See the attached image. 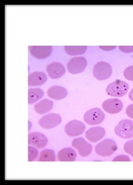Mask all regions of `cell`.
<instances>
[{
    "label": "cell",
    "mask_w": 133,
    "mask_h": 185,
    "mask_svg": "<svg viewBox=\"0 0 133 185\" xmlns=\"http://www.w3.org/2000/svg\"><path fill=\"white\" fill-rule=\"evenodd\" d=\"M128 97L130 99L133 101V88L129 91L128 94Z\"/></svg>",
    "instance_id": "cell-29"
},
{
    "label": "cell",
    "mask_w": 133,
    "mask_h": 185,
    "mask_svg": "<svg viewBox=\"0 0 133 185\" xmlns=\"http://www.w3.org/2000/svg\"><path fill=\"white\" fill-rule=\"evenodd\" d=\"M119 49L122 51L129 53L133 51V46H119Z\"/></svg>",
    "instance_id": "cell-26"
},
{
    "label": "cell",
    "mask_w": 133,
    "mask_h": 185,
    "mask_svg": "<svg viewBox=\"0 0 133 185\" xmlns=\"http://www.w3.org/2000/svg\"><path fill=\"white\" fill-rule=\"evenodd\" d=\"M116 134L121 138L128 139L133 137V121L130 119L120 121L115 127Z\"/></svg>",
    "instance_id": "cell-3"
},
{
    "label": "cell",
    "mask_w": 133,
    "mask_h": 185,
    "mask_svg": "<svg viewBox=\"0 0 133 185\" xmlns=\"http://www.w3.org/2000/svg\"><path fill=\"white\" fill-rule=\"evenodd\" d=\"M46 71L50 78L55 79L63 75L65 73V69L62 64L54 62L47 65Z\"/></svg>",
    "instance_id": "cell-11"
},
{
    "label": "cell",
    "mask_w": 133,
    "mask_h": 185,
    "mask_svg": "<svg viewBox=\"0 0 133 185\" xmlns=\"http://www.w3.org/2000/svg\"><path fill=\"white\" fill-rule=\"evenodd\" d=\"M53 102L47 99L42 100L35 105V111L40 114H45L49 111L53 107Z\"/></svg>",
    "instance_id": "cell-18"
},
{
    "label": "cell",
    "mask_w": 133,
    "mask_h": 185,
    "mask_svg": "<svg viewBox=\"0 0 133 185\" xmlns=\"http://www.w3.org/2000/svg\"><path fill=\"white\" fill-rule=\"evenodd\" d=\"M52 48L51 46H30L29 51L34 57L38 59L45 58L50 54Z\"/></svg>",
    "instance_id": "cell-14"
},
{
    "label": "cell",
    "mask_w": 133,
    "mask_h": 185,
    "mask_svg": "<svg viewBox=\"0 0 133 185\" xmlns=\"http://www.w3.org/2000/svg\"><path fill=\"white\" fill-rule=\"evenodd\" d=\"M55 154L54 151L50 149H46L42 151L40 154L38 159L39 161H54Z\"/></svg>",
    "instance_id": "cell-21"
},
{
    "label": "cell",
    "mask_w": 133,
    "mask_h": 185,
    "mask_svg": "<svg viewBox=\"0 0 133 185\" xmlns=\"http://www.w3.org/2000/svg\"><path fill=\"white\" fill-rule=\"evenodd\" d=\"M28 143L36 147L41 148L45 147L48 143L46 137L42 133L33 132L29 134Z\"/></svg>",
    "instance_id": "cell-12"
},
{
    "label": "cell",
    "mask_w": 133,
    "mask_h": 185,
    "mask_svg": "<svg viewBox=\"0 0 133 185\" xmlns=\"http://www.w3.org/2000/svg\"><path fill=\"white\" fill-rule=\"evenodd\" d=\"M47 94L50 98L55 100H60L65 98L68 95L66 89L63 87L55 85L49 88Z\"/></svg>",
    "instance_id": "cell-15"
},
{
    "label": "cell",
    "mask_w": 133,
    "mask_h": 185,
    "mask_svg": "<svg viewBox=\"0 0 133 185\" xmlns=\"http://www.w3.org/2000/svg\"><path fill=\"white\" fill-rule=\"evenodd\" d=\"M72 145L82 157H86L89 155L92 150L91 144L82 137L74 139L72 142Z\"/></svg>",
    "instance_id": "cell-8"
},
{
    "label": "cell",
    "mask_w": 133,
    "mask_h": 185,
    "mask_svg": "<svg viewBox=\"0 0 133 185\" xmlns=\"http://www.w3.org/2000/svg\"><path fill=\"white\" fill-rule=\"evenodd\" d=\"M61 121V117L58 114L51 113L43 116L38 123L42 128L45 129L53 128L59 125Z\"/></svg>",
    "instance_id": "cell-9"
},
{
    "label": "cell",
    "mask_w": 133,
    "mask_h": 185,
    "mask_svg": "<svg viewBox=\"0 0 133 185\" xmlns=\"http://www.w3.org/2000/svg\"><path fill=\"white\" fill-rule=\"evenodd\" d=\"M28 104H33L40 99L44 95V92L40 88L30 89L28 90Z\"/></svg>",
    "instance_id": "cell-19"
},
{
    "label": "cell",
    "mask_w": 133,
    "mask_h": 185,
    "mask_svg": "<svg viewBox=\"0 0 133 185\" xmlns=\"http://www.w3.org/2000/svg\"><path fill=\"white\" fill-rule=\"evenodd\" d=\"M96 153L103 157H108L112 155L117 149L116 142L111 139H104L97 144L95 148Z\"/></svg>",
    "instance_id": "cell-2"
},
{
    "label": "cell",
    "mask_w": 133,
    "mask_h": 185,
    "mask_svg": "<svg viewBox=\"0 0 133 185\" xmlns=\"http://www.w3.org/2000/svg\"><path fill=\"white\" fill-rule=\"evenodd\" d=\"M126 112L129 117L133 119V104H131L127 106Z\"/></svg>",
    "instance_id": "cell-25"
},
{
    "label": "cell",
    "mask_w": 133,
    "mask_h": 185,
    "mask_svg": "<svg viewBox=\"0 0 133 185\" xmlns=\"http://www.w3.org/2000/svg\"><path fill=\"white\" fill-rule=\"evenodd\" d=\"M105 116L104 113L100 109L94 108L86 112L83 116V119L88 124L93 125L102 123Z\"/></svg>",
    "instance_id": "cell-5"
},
{
    "label": "cell",
    "mask_w": 133,
    "mask_h": 185,
    "mask_svg": "<svg viewBox=\"0 0 133 185\" xmlns=\"http://www.w3.org/2000/svg\"><path fill=\"white\" fill-rule=\"evenodd\" d=\"M124 149L126 153L133 157V139L127 141L124 144Z\"/></svg>",
    "instance_id": "cell-23"
},
{
    "label": "cell",
    "mask_w": 133,
    "mask_h": 185,
    "mask_svg": "<svg viewBox=\"0 0 133 185\" xmlns=\"http://www.w3.org/2000/svg\"><path fill=\"white\" fill-rule=\"evenodd\" d=\"M64 49L69 55L74 56L83 54L87 49L86 46H65Z\"/></svg>",
    "instance_id": "cell-20"
},
{
    "label": "cell",
    "mask_w": 133,
    "mask_h": 185,
    "mask_svg": "<svg viewBox=\"0 0 133 185\" xmlns=\"http://www.w3.org/2000/svg\"><path fill=\"white\" fill-rule=\"evenodd\" d=\"M123 75L126 79L133 81V66L126 68L124 71Z\"/></svg>",
    "instance_id": "cell-24"
},
{
    "label": "cell",
    "mask_w": 133,
    "mask_h": 185,
    "mask_svg": "<svg viewBox=\"0 0 133 185\" xmlns=\"http://www.w3.org/2000/svg\"><path fill=\"white\" fill-rule=\"evenodd\" d=\"M28 159L29 161L35 160L38 155V151L35 148L32 146H28Z\"/></svg>",
    "instance_id": "cell-22"
},
{
    "label": "cell",
    "mask_w": 133,
    "mask_h": 185,
    "mask_svg": "<svg viewBox=\"0 0 133 185\" xmlns=\"http://www.w3.org/2000/svg\"><path fill=\"white\" fill-rule=\"evenodd\" d=\"M87 65L86 59L83 56L75 57L71 58L67 64L69 72L77 74L83 72Z\"/></svg>",
    "instance_id": "cell-6"
},
{
    "label": "cell",
    "mask_w": 133,
    "mask_h": 185,
    "mask_svg": "<svg viewBox=\"0 0 133 185\" xmlns=\"http://www.w3.org/2000/svg\"><path fill=\"white\" fill-rule=\"evenodd\" d=\"M77 158V153L75 151L71 148L62 149L58 152L57 159L60 161H73Z\"/></svg>",
    "instance_id": "cell-16"
},
{
    "label": "cell",
    "mask_w": 133,
    "mask_h": 185,
    "mask_svg": "<svg viewBox=\"0 0 133 185\" xmlns=\"http://www.w3.org/2000/svg\"><path fill=\"white\" fill-rule=\"evenodd\" d=\"M130 161V159L128 157L126 156L121 155L115 157V158L113 160V161Z\"/></svg>",
    "instance_id": "cell-27"
},
{
    "label": "cell",
    "mask_w": 133,
    "mask_h": 185,
    "mask_svg": "<svg viewBox=\"0 0 133 185\" xmlns=\"http://www.w3.org/2000/svg\"><path fill=\"white\" fill-rule=\"evenodd\" d=\"M47 80V76L44 73L34 72L28 75V85L29 86H37L44 83Z\"/></svg>",
    "instance_id": "cell-17"
},
{
    "label": "cell",
    "mask_w": 133,
    "mask_h": 185,
    "mask_svg": "<svg viewBox=\"0 0 133 185\" xmlns=\"http://www.w3.org/2000/svg\"><path fill=\"white\" fill-rule=\"evenodd\" d=\"M103 109L107 112L111 114H117L123 109L122 102L117 98H111L104 101L102 104Z\"/></svg>",
    "instance_id": "cell-10"
},
{
    "label": "cell",
    "mask_w": 133,
    "mask_h": 185,
    "mask_svg": "<svg viewBox=\"0 0 133 185\" xmlns=\"http://www.w3.org/2000/svg\"><path fill=\"white\" fill-rule=\"evenodd\" d=\"M112 73L111 66L109 63L105 61L97 62L93 67V75L98 80H106L110 77Z\"/></svg>",
    "instance_id": "cell-4"
},
{
    "label": "cell",
    "mask_w": 133,
    "mask_h": 185,
    "mask_svg": "<svg viewBox=\"0 0 133 185\" xmlns=\"http://www.w3.org/2000/svg\"><path fill=\"white\" fill-rule=\"evenodd\" d=\"M129 89V85L126 82L117 80L110 83L107 87L106 90L108 95L119 97L125 95Z\"/></svg>",
    "instance_id": "cell-1"
},
{
    "label": "cell",
    "mask_w": 133,
    "mask_h": 185,
    "mask_svg": "<svg viewBox=\"0 0 133 185\" xmlns=\"http://www.w3.org/2000/svg\"><path fill=\"white\" fill-rule=\"evenodd\" d=\"M105 129L101 127H93L86 131L85 137L89 141L94 143L102 139L105 136Z\"/></svg>",
    "instance_id": "cell-13"
},
{
    "label": "cell",
    "mask_w": 133,
    "mask_h": 185,
    "mask_svg": "<svg viewBox=\"0 0 133 185\" xmlns=\"http://www.w3.org/2000/svg\"><path fill=\"white\" fill-rule=\"evenodd\" d=\"M100 48L106 51H109L114 49L116 46H99Z\"/></svg>",
    "instance_id": "cell-28"
},
{
    "label": "cell",
    "mask_w": 133,
    "mask_h": 185,
    "mask_svg": "<svg viewBox=\"0 0 133 185\" xmlns=\"http://www.w3.org/2000/svg\"><path fill=\"white\" fill-rule=\"evenodd\" d=\"M86 126L80 121L73 120L69 122L64 127L66 134L70 137H75L82 134L85 131Z\"/></svg>",
    "instance_id": "cell-7"
}]
</instances>
